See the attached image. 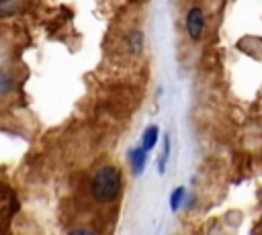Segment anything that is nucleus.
Returning a JSON list of instances; mask_svg holds the SVG:
<instances>
[{"mask_svg":"<svg viewBox=\"0 0 262 235\" xmlns=\"http://www.w3.org/2000/svg\"><path fill=\"white\" fill-rule=\"evenodd\" d=\"M121 172L115 168V166H102L94 178H92V184H90V190H92V196L98 200V202H111L119 196L121 192Z\"/></svg>","mask_w":262,"mask_h":235,"instance_id":"1","label":"nucleus"},{"mask_svg":"<svg viewBox=\"0 0 262 235\" xmlns=\"http://www.w3.org/2000/svg\"><path fill=\"white\" fill-rule=\"evenodd\" d=\"M186 31H188V37L192 41H199L203 31H205V14L199 6H192L186 14Z\"/></svg>","mask_w":262,"mask_h":235,"instance_id":"2","label":"nucleus"},{"mask_svg":"<svg viewBox=\"0 0 262 235\" xmlns=\"http://www.w3.org/2000/svg\"><path fill=\"white\" fill-rule=\"evenodd\" d=\"M145 157H147V149L141 145V147H135L131 153H129V161H131V170L133 174H141L143 166H145Z\"/></svg>","mask_w":262,"mask_h":235,"instance_id":"3","label":"nucleus"},{"mask_svg":"<svg viewBox=\"0 0 262 235\" xmlns=\"http://www.w3.org/2000/svg\"><path fill=\"white\" fill-rule=\"evenodd\" d=\"M158 133H160V129L156 127V125H149L145 131H143V147L149 151V149H154V145H156V141H158Z\"/></svg>","mask_w":262,"mask_h":235,"instance_id":"4","label":"nucleus"},{"mask_svg":"<svg viewBox=\"0 0 262 235\" xmlns=\"http://www.w3.org/2000/svg\"><path fill=\"white\" fill-rule=\"evenodd\" d=\"M168 155H170V139H168V137H164V151H162V157H160V163H158V172H160V174H164V172H166Z\"/></svg>","mask_w":262,"mask_h":235,"instance_id":"5","label":"nucleus"},{"mask_svg":"<svg viewBox=\"0 0 262 235\" xmlns=\"http://www.w3.org/2000/svg\"><path fill=\"white\" fill-rule=\"evenodd\" d=\"M182 198H184V188L180 186V188H176V190L170 194V208H172V210H178Z\"/></svg>","mask_w":262,"mask_h":235,"instance_id":"6","label":"nucleus"},{"mask_svg":"<svg viewBox=\"0 0 262 235\" xmlns=\"http://www.w3.org/2000/svg\"><path fill=\"white\" fill-rule=\"evenodd\" d=\"M8 90V78H6V74H2V92H6Z\"/></svg>","mask_w":262,"mask_h":235,"instance_id":"7","label":"nucleus"}]
</instances>
